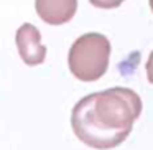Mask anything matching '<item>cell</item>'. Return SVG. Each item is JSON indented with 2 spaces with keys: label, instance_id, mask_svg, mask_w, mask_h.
I'll return each mask as SVG.
<instances>
[{
  "label": "cell",
  "instance_id": "6da1fadb",
  "mask_svg": "<svg viewBox=\"0 0 153 150\" xmlns=\"http://www.w3.org/2000/svg\"><path fill=\"white\" fill-rule=\"evenodd\" d=\"M142 99L128 87H110L77 101L71 112L76 137L91 149L119 147L142 114Z\"/></svg>",
  "mask_w": 153,
  "mask_h": 150
},
{
  "label": "cell",
  "instance_id": "7a4b0ae2",
  "mask_svg": "<svg viewBox=\"0 0 153 150\" xmlns=\"http://www.w3.org/2000/svg\"><path fill=\"white\" fill-rule=\"evenodd\" d=\"M110 41L102 33H84L73 43L68 54L69 71L84 83L97 81L107 73Z\"/></svg>",
  "mask_w": 153,
  "mask_h": 150
},
{
  "label": "cell",
  "instance_id": "3957f363",
  "mask_svg": "<svg viewBox=\"0 0 153 150\" xmlns=\"http://www.w3.org/2000/svg\"><path fill=\"white\" fill-rule=\"evenodd\" d=\"M20 58L28 66H36L46 60V46L41 43V33L35 25L23 23L15 35Z\"/></svg>",
  "mask_w": 153,
  "mask_h": 150
},
{
  "label": "cell",
  "instance_id": "277c9868",
  "mask_svg": "<svg viewBox=\"0 0 153 150\" xmlns=\"http://www.w3.org/2000/svg\"><path fill=\"white\" fill-rule=\"evenodd\" d=\"M35 8L43 22L63 25L76 15L77 0H35Z\"/></svg>",
  "mask_w": 153,
  "mask_h": 150
},
{
  "label": "cell",
  "instance_id": "5b68a950",
  "mask_svg": "<svg viewBox=\"0 0 153 150\" xmlns=\"http://www.w3.org/2000/svg\"><path fill=\"white\" fill-rule=\"evenodd\" d=\"M89 2L97 8H117L125 0H89Z\"/></svg>",
  "mask_w": 153,
  "mask_h": 150
},
{
  "label": "cell",
  "instance_id": "8992f818",
  "mask_svg": "<svg viewBox=\"0 0 153 150\" xmlns=\"http://www.w3.org/2000/svg\"><path fill=\"white\" fill-rule=\"evenodd\" d=\"M146 78H148V81L153 84V51L150 53L148 61H146Z\"/></svg>",
  "mask_w": 153,
  "mask_h": 150
},
{
  "label": "cell",
  "instance_id": "52a82bcc",
  "mask_svg": "<svg viewBox=\"0 0 153 150\" xmlns=\"http://www.w3.org/2000/svg\"><path fill=\"white\" fill-rule=\"evenodd\" d=\"M150 7H152V10H153V0H150Z\"/></svg>",
  "mask_w": 153,
  "mask_h": 150
}]
</instances>
